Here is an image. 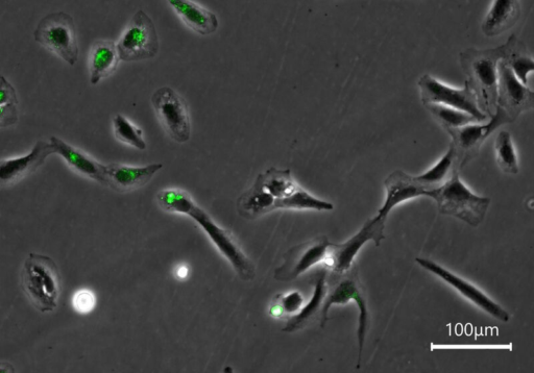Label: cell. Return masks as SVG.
Returning a JSON list of instances; mask_svg holds the SVG:
<instances>
[{
  "label": "cell",
  "mask_w": 534,
  "mask_h": 373,
  "mask_svg": "<svg viewBox=\"0 0 534 373\" xmlns=\"http://www.w3.org/2000/svg\"><path fill=\"white\" fill-rule=\"evenodd\" d=\"M0 76H2V74H0Z\"/></svg>",
  "instance_id": "cell-36"
},
{
  "label": "cell",
  "mask_w": 534,
  "mask_h": 373,
  "mask_svg": "<svg viewBox=\"0 0 534 373\" xmlns=\"http://www.w3.org/2000/svg\"><path fill=\"white\" fill-rule=\"evenodd\" d=\"M386 190L385 203L377 213V217L386 221L393 209L407 201L421 196L430 197L431 191L426 189L416 177L409 176L402 170H396L384 182Z\"/></svg>",
  "instance_id": "cell-16"
},
{
  "label": "cell",
  "mask_w": 534,
  "mask_h": 373,
  "mask_svg": "<svg viewBox=\"0 0 534 373\" xmlns=\"http://www.w3.org/2000/svg\"><path fill=\"white\" fill-rule=\"evenodd\" d=\"M275 197L266 192L255 181L254 185L237 200V211L240 216L255 219L275 211Z\"/></svg>",
  "instance_id": "cell-23"
},
{
  "label": "cell",
  "mask_w": 534,
  "mask_h": 373,
  "mask_svg": "<svg viewBox=\"0 0 534 373\" xmlns=\"http://www.w3.org/2000/svg\"><path fill=\"white\" fill-rule=\"evenodd\" d=\"M304 306V297L298 292H290L287 294H280L276 297L270 310L271 316L275 318L283 317L284 315L294 316Z\"/></svg>",
  "instance_id": "cell-31"
},
{
  "label": "cell",
  "mask_w": 534,
  "mask_h": 373,
  "mask_svg": "<svg viewBox=\"0 0 534 373\" xmlns=\"http://www.w3.org/2000/svg\"><path fill=\"white\" fill-rule=\"evenodd\" d=\"M152 105L166 134L177 143L191 137V119L185 98L169 87L159 88L152 95Z\"/></svg>",
  "instance_id": "cell-10"
},
{
  "label": "cell",
  "mask_w": 534,
  "mask_h": 373,
  "mask_svg": "<svg viewBox=\"0 0 534 373\" xmlns=\"http://www.w3.org/2000/svg\"><path fill=\"white\" fill-rule=\"evenodd\" d=\"M19 120L17 105H9L0 108V129L15 126Z\"/></svg>",
  "instance_id": "cell-34"
},
{
  "label": "cell",
  "mask_w": 534,
  "mask_h": 373,
  "mask_svg": "<svg viewBox=\"0 0 534 373\" xmlns=\"http://www.w3.org/2000/svg\"><path fill=\"white\" fill-rule=\"evenodd\" d=\"M416 261L421 265V267L433 273L434 276L445 281L485 313H488L492 317L502 322H508L509 319H511V316H509V314L501 306L495 303L487 294L466 280L454 275L453 272L447 270L440 264L423 258H417Z\"/></svg>",
  "instance_id": "cell-14"
},
{
  "label": "cell",
  "mask_w": 534,
  "mask_h": 373,
  "mask_svg": "<svg viewBox=\"0 0 534 373\" xmlns=\"http://www.w3.org/2000/svg\"><path fill=\"white\" fill-rule=\"evenodd\" d=\"M9 105H18L17 92L4 76H0V108Z\"/></svg>",
  "instance_id": "cell-33"
},
{
  "label": "cell",
  "mask_w": 534,
  "mask_h": 373,
  "mask_svg": "<svg viewBox=\"0 0 534 373\" xmlns=\"http://www.w3.org/2000/svg\"><path fill=\"white\" fill-rule=\"evenodd\" d=\"M96 305V297L90 290H80L72 297V306L81 314H88L93 311Z\"/></svg>",
  "instance_id": "cell-32"
},
{
  "label": "cell",
  "mask_w": 534,
  "mask_h": 373,
  "mask_svg": "<svg viewBox=\"0 0 534 373\" xmlns=\"http://www.w3.org/2000/svg\"><path fill=\"white\" fill-rule=\"evenodd\" d=\"M331 243L326 236H321L290 248L283 257V264L275 271V279L291 282L313 266L325 263Z\"/></svg>",
  "instance_id": "cell-11"
},
{
  "label": "cell",
  "mask_w": 534,
  "mask_h": 373,
  "mask_svg": "<svg viewBox=\"0 0 534 373\" xmlns=\"http://www.w3.org/2000/svg\"><path fill=\"white\" fill-rule=\"evenodd\" d=\"M162 168L161 163L147 166L108 164L106 165L107 187L120 193L133 192L148 185Z\"/></svg>",
  "instance_id": "cell-17"
},
{
  "label": "cell",
  "mask_w": 534,
  "mask_h": 373,
  "mask_svg": "<svg viewBox=\"0 0 534 373\" xmlns=\"http://www.w3.org/2000/svg\"><path fill=\"white\" fill-rule=\"evenodd\" d=\"M275 210H314L321 212L334 210V205L319 200V198L299 187L294 193L282 198V200H277L275 202Z\"/></svg>",
  "instance_id": "cell-26"
},
{
  "label": "cell",
  "mask_w": 534,
  "mask_h": 373,
  "mask_svg": "<svg viewBox=\"0 0 534 373\" xmlns=\"http://www.w3.org/2000/svg\"><path fill=\"white\" fill-rule=\"evenodd\" d=\"M34 39L70 66L79 60V44L74 18L64 12L43 17L34 32Z\"/></svg>",
  "instance_id": "cell-6"
},
{
  "label": "cell",
  "mask_w": 534,
  "mask_h": 373,
  "mask_svg": "<svg viewBox=\"0 0 534 373\" xmlns=\"http://www.w3.org/2000/svg\"><path fill=\"white\" fill-rule=\"evenodd\" d=\"M424 107L430 112L432 117L438 121L447 131L467 126V124L479 122L474 116L457 109L438 104H427Z\"/></svg>",
  "instance_id": "cell-30"
},
{
  "label": "cell",
  "mask_w": 534,
  "mask_h": 373,
  "mask_svg": "<svg viewBox=\"0 0 534 373\" xmlns=\"http://www.w3.org/2000/svg\"><path fill=\"white\" fill-rule=\"evenodd\" d=\"M121 61L141 62L155 58L159 53V38L152 18L137 11L116 43Z\"/></svg>",
  "instance_id": "cell-7"
},
{
  "label": "cell",
  "mask_w": 534,
  "mask_h": 373,
  "mask_svg": "<svg viewBox=\"0 0 534 373\" xmlns=\"http://www.w3.org/2000/svg\"><path fill=\"white\" fill-rule=\"evenodd\" d=\"M113 132L120 143L138 149V151H145L148 147L143 131L124 115L117 114L114 116Z\"/></svg>",
  "instance_id": "cell-28"
},
{
  "label": "cell",
  "mask_w": 534,
  "mask_h": 373,
  "mask_svg": "<svg viewBox=\"0 0 534 373\" xmlns=\"http://www.w3.org/2000/svg\"><path fill=\"white\" fill-rule=\"evenodd\" d=\"M517 39L516 35H512L496 48L485 51L468 48L459 54L460 66L476 95L478 107L489 118L497 109L499 63L512 52Z\"/></svg>",
  "instance_id": "cell-2"
},
{
  "label": "cell",
  "mask_w": 534,
  "mask_h": 373,
  "mask_svg": "<svg viewBox=\"0 0 534 373\" xmlns=\"http://www.w3.org/2000/svg\"><path fill=\"white\" fill-rule=\"evenodd\" d=\"M50 143L54 155L60 156L72 171L84 178L107 186L106 165L58 137H52Z\"/></svg>",
  "instance_id": "cell-18"
},
{
  "label": "cell",
  "mask_w": 534,
  "mask_h": 373,
  "mask_svg": "<svg viewBox=\"0 0 534 373\" xmlns=\"http://www.w3.org/2000/svg\"><path fill=\"white\" fill-rule=\"evenodd\" d=\"M456 169L455 149L450 144L445 156L429 170L416 178L426 189L432 191L446 183Z\"/></svg>",
  "instance_id": "cell-25"
},
{
  "label": "cell",
  "mask_w": 534,
  "mask_h": 373,
  "mask_svg": "<svg viewBox=\"0 0 534 373\" xmlns=\"http://www.w3.org/2000/svg\"><path fill=\"white\" fill-rule=\"evenodd\" d=\"M504 62L511 68L516 78L528 86L529 76L534 71V61L523 41L517 39L512 52L509 53Z\"/></svg>",
  "instance_id": "cell-29"
},
{
  "label": "cell",
  "mask_w": 534,
  "mask_h": 373,
  "mask_svg": "<svg viewBox=\"0 0 534 373\" xmlns=\"http://www.w3.org/2000/svg\"><path fill=\"white\" fill-rule=\"evenodd\" d=\"M522 15L520 0H493L485 15L481 31L484 36L498 37L513 29Z\"/></svg>",
  "instance_id": "cell-20"
},
{
  "label": "cell",
  "mask_w": 534,
  "mask_h": 373,
  "mask_svg": "<svg viewBox=\"0 0 534 373\" xmlns=\"http://www.w3.org/2000/svg\"><path fill=\"white\" fill-rule=\"evenodd\" d=\"M256 182L263 190L273 195L276 201L282 200L300 187L289 169L281 170L276 167H271L259 174Z\"/></svg>",
  "instance_id": "cell-24"
},
{
  "label": "cell",
  "mask_w": 534,
  "mask_h": 373,
  "mask_svg": "<svg viewBox=\"0 0 534 373\" xmlns=\"http://www.w3.org/2000/svg\"><path fill=\"white\" fill-rule=\"evenodd\" d=\"M497 107L514 121L534 107V92L516 78L504 61L498 67Z\"/></svg>",
  "instance_id": "cell-13"
},
{
  "label": "cell",
  "mask_w": 534,
  "mask_h": 373,
  "mask_svg": "<svg viewBox=\"0 0 534 373\" xmlns=\"http://www.w3.org/2000/svg\"><path fill=\"white\" fill-rule=\"evenodd\" d=\"M495 154L499 168L506 174L519 173V161L511 133L501 131L495 139Z\"/></svg>",
  "instance_id": "cell-27"
},
{
  "label": "cell",
  "mask_w": 534,
  "mask_h": 373,
  "mask_svg": "<svg viewBox=\"0 0 534 373\" xmlns=\"http://www.w3.org/2000/svg\"><path fill=\"white\" fill-rule=\"evenodd\" d=\"M418 86L423 105H443L464 111L474 116L479 122L489 120V117L479 109L476 95L467 81L464 87L455 88L435 79L430 74H424Z\"/></svg>",
  "instance_id": "cell-9"
},
{
  "label": "cell",
  "mask_w": 534,
  "mask_h": 373,
  "mask_svg": "<svg viewBox=\"0 0 534 373\" xmlns=\"http://www.w3.org/2000/svg\"><path fill=\"white\" fill-rule=\"evenodd\" d=\"M385 222L376 216L364 223L361 230L347 242L331 243L325 265L334 273H344L349 270L364 244L373 241L376 246H379L381 241L385 239Z\"/></svg>",
  "instance_id": "cell-12"
},
{
  "label": "cell",
  "mask_w": 534,
  "mask_h": 373,
  "mask_svg": "<svg viewBox=\"0 0 534 373\" xmlns=\"http://www.w3.org/2000/svg\"><path fill=\"white\" fill-rule=\"evenodd\" d=\"M52 155L51 143L40 140L28 155L0 160V188H10L28 178Z\"/></svg>",
  "instance_id": "cell-15"
},
{
  "label": "cell",
  "mask_w": 534,
  "mask_h": 373,
  "mask_svg": "<svg viewBox=\"0 0 534 373\" xmlns=\"http://www.w3.org/2000/svg\"><path fill=\"white\" fill-rule=\"evenodd\" d=\"M120 61L115 43L108 40L95 41L89 54L90 84L95 86L111 77Z\"/></svg>",
  "instance_id": "cell-21"
},
{
  "label": "cell",
  "mask_w": 534,
  "mask_h": 373,
  "mask_svg": "<svg viewBox=\"0 0 534 373\" xmlns=\"http://www.w3.org/2000/svg\"><path fill=\"white\" fill-rule=\"evenodd\" d=\"M430 198L441 214L463 220L473 228L484 220L491 205L489 197L475 194L460 180L457 169L446 183L431 191Z\"/></svg>",
  "instance_id": "cell-4"
},
{
  "label": "cell",
  "mask_w": 534,
  "mask_h": 373,
  "mask_svg": "<svg viewBox=\"0 0 534 373\" xmlns=\"http://www.w3.org/2000/svg\"><path fill=\"white\" fill-rule=\"evenodd\" d=\"M515 122L502 109L497 107L495 114L490 120L467 124V126L449 129L448 134L452 138L451 144L455 149L456 167L463 169L479 154L480 148L485 141L504 124Z\"/></svg>",
  "instance_id": "cell-8"
},
{
  "label": "cell",
  "mask_w": 534,
  "mask_h": 373,
  "mask_svg": "<svg viewBox=\"0 0 534 373\" xmlns=\"http://www.w3.org/2000/svg\"><path fill=\"white\" fill-rule=\"evenodd\" d=\"M166 2L193 33L210 36L220 27L217 16L193 0H166Z\"/></svg>",
  "instance_id": "cell-19"
},
{
  "label": "cell",
  "mask_w": 534,
  "mask_h": 373,
  "mask_svg": "<svg viewBox=\"0 0 534 373\" xmlns=\"http://www.w3.org/2000/svg\"><path fill=\"white\" fill-rule=\"evenodd\" d=\"M337 279L334 284H328V291L325 297L321 312V327L324 328L328 321V314L331 307L335 305H347L355 302L359 310V326L357 331L359 355L357 368H360L364 341L368 332L369 311L366 298H364L358 278V268L355 264L344 273H335Z\"/></svg>",
  "instance_id": "cell-5"
},
{
  "label": "cell",
  "mask_w": 534,
  "mask_h": 373,
  "mask_svg": "<svg viewBox=\"0 0 534 373\" xmlns=\"http://www.w3.org/2000/svg\"><path fill=\"white\" fill-rule=\"evenodd\" d=\"M158 206L165 212L185 215L206 233L217 251L231 264L237 276L246 282L256 277V267L248 258L232 233L220 225L196 202L191 195L179 188H167L156 196Z\"/></svg>",
  "instance_id": "cell-1"
},
{
  "label": "cell",
  "mask_w": 534,
  "mask_h": 373,
  "mask_svg": "<svg viewBox=\"0 0 534 373\" xmlns=\"http://www.w3.org/2000/svg\"><path fill=\"white\" fill-rule=\"evenodd\" d=\"M15 367L8 362H0V373H15Z\"/></svg>",
  "instance_id": "cell-35"
},
{
  "label": "cell",
  "mask_w": 534,
  "mask_h": 373,
  "mask_svg": "<svg viewBox=\"0 0 534 373\" xmlns=\"http://www.w3.org/2000/svg\"><path fill=\"white\" fill-rule=\"evenodd\" d=\"M327 291V270L322 269L320 272H318L317 277H315L314 291L311 300L308 304L304 305L297 314L288 319L285 328L282 329V332H297L307 327L314 318H317L318 315L321 317Z\"/></svg>",
  "instance_id": "cell-22"
},
{
  "label": "cell",
  "mask_w": 534,
  "mask_h": 373,
  "mask_svg": "<svg viewBox=\"0 0 534 373\" xmlns=\"http://www.w3.org/2000/svg\"><path fill=\"white\" fill-rule=\"evenodd\" d=\"M20 285L28 300L41 313L58 308L61 275L56 262L39 254H30L20 273Z\"/></svg>",
  "instance_id": "cell-3"
}]
</instances>
